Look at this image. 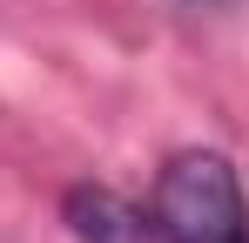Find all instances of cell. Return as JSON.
Masks as SVG:
<instances>
[{
	"instance_id": "obj_1",
	"label": "cell",
	"mask_w": 249,
	"mask_h": 243,
	"mask_svg": "<svg viewBox=\"0 0 249 243\" xmlns=\"http://www.w3.org/2000/svg\"><path fill=\"white\" fill-rule=\"evenodd\" d=\"M148 230L162 243H249V202L229 156L215 149H182L155 176Z\"/></svg>"
},
{
	"instance_id": "obj_2",
	"label": "cell",
	"mask_w": 249,
	"mask_h": 243,
	"mask_svg": "<svg viewBox=\"0 0 249 243\" xmlns=\"http://www.w3.org/2000/svg\"><path fill=\"white\" fill-rule=\"evenodd\" d=\"M61 216H68V230H74L81 243H142V237H148V216L128 209V202L115 196V189H101V182L68 189Z\"/></svg>"
}]
</instances>
